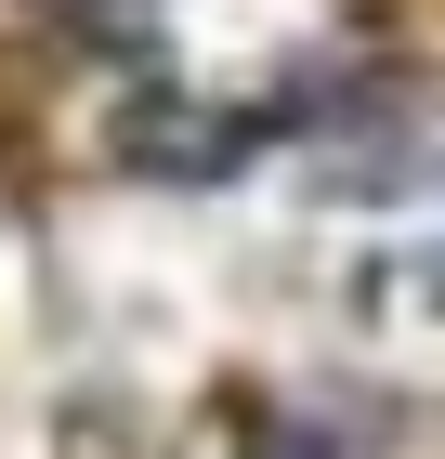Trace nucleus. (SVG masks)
<instances>
[{"label":"nucleus","mask_w":445,"mask_h":459,"mask_svg":"<svg viewBox=\"0 0 445 459\" xmlns=\"http://www.w3.org/2000/svg\"><path fill=\"white\" fill-rule=\"evenodd\" d=\"M144 158V171L158 184H223L249 158V144H262V118H223V106H184L171 79H144V106H132V132H118Z\"/></svg>","instance_id":"f257e3e1"}]
</instances>
